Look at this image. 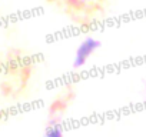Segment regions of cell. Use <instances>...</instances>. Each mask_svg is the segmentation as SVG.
<instances>
[{
	"label": "cell",
	"instance_id": "obj_1",
	"mask_svg": "<svg viewBox=\"0 0 146 137\" xmlns=\"http://www.w3.org/2000/svg\"><path fill=\"white\" fill-rule=\"evenodd\" d=\"M98 47H99V41H98V40H95V39H92V37L86 39V40L79 46V49H78V51H76L73 67L78 68V67L83 66L85 61L88 60V57H89V56H90Z\"/></svg>",
	"mask_w": 146,
	"mask_h": 137
},
{
	"label": "cell",
	"instance_id": "obj_2",
	"mask_svg": "<svg viewBox=\"0 0 146 137\" xmlns=\"http://www.w3.org/2000/svg\"><path fill=\"white\" fill-rule=\"evenodd\" d=\"M60 130H57L56 127H53L52 130H47V136H52V137H56V136H60Z\"/></svg>",
	"mask_w": 146,
	"mask_h": 137
}]
</instances>
